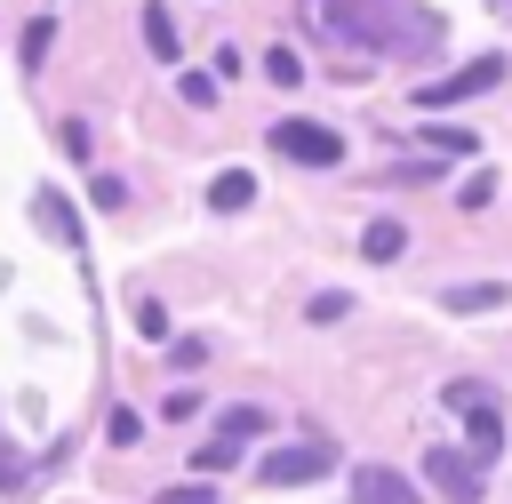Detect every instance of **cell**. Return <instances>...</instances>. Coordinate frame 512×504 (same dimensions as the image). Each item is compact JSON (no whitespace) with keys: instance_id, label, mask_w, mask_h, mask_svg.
Returning <instances> with one entry per match:
<instances>
[{"instance_id":"1","label":"cell","mask_w":512,"mask_h":504,"mask_svg":"<svg viewBox=\"0 0 512 504\" xmlns=\"http://www.w3.org/2000/svg\"><path fill=\"white\" fill-rule=\"evenodd\" d=\"M488 88H504V56H472V64H456V72L424 80V88H416V104H424V112H440V104H464V96H488Z\"/></svg>"},{"instance_id":"2","label":"cell","mask_w":512,"mask_h":504,"mask_svg":"<svg viewBox=\"0 0 512 504\" xmlns=\"http://www.w3.org/2000/svg\"><path fill=\"white\" fill-rule=\"evenodd\" d=\"M272 152L280 160H304V168H336L344 160V136L328 120H272Z\"/></svg>"},{"instance_id":"3","label":"cell","mask_w":512,"mask_h":504,"mask_svg":"<svg viewBox=\"0 0 512 504\" xmlns=\"http://www.w3.org/2000/svg\"><path fill=\"white\" fill-rule=\"evenodd\" d=\"M448 408L464 416V440H472V456L488 464V456L504 448V408H496V400H488L480 384H448Z\"/></svg>"},{"instance_id":"4","label":"cell","mask_w":512,"mask_h":504,"mask_svg":"<svg viewBox=\"0 0 512 504\" xmlns=\"http://www.w3.org/2000/svg\"><path fill=\"white\" fill-rule=\"evenodd\" d=\"M320 472H336V448L328 440H304V448H272L264 456V488H304Z\"/></svg>"},{"instance_id":"5","label":"cell","mask_w":512,"mask_h":504,"mask_svg":"<svg viewBox=\"0 0 512 504\" xmlns=\"http://www.w3.org/2000/svg\"><path fill=\"white\" fill-rule=\"evenodd\" d=\"M424 480L448 496V504H480V472L464 448H424Z\"/></svg>"},{"instance_id":"6","label":"cell","mask_w":512,"mask_h":504,"mask_svg":"<svg viewBox=\"0 0 512 504\" xmlns=\"http://www.w3.org/2000/svg\"><path fill=\"white\" fill-rule=\"evenodd\" d=\"M344 496H352V504H424L416 480L392 472V464H352V488H344Z\"/></svg>"},{"instance_id":"7","label":"cell","mask_w":512,"mask_h":504,"mask_svg":"<svg viewBox=\"0 0 512 504\" xmlns=\"http://www.w3.org/2000/svg\"><path fill=\"white\" fill-rule=\"evenodd\" d=\"M32 216H40L48 232H56V248H80V216H72V208H64L56 192H32Z\"/></svg>"},{"instance_id":"8","label":"cell","mask_w":512,"mask_h":504,"mask_svg":"<svg viewBox=\"0 0 512 504\" xmlns=\"http://www.w3.org/2000/svg\"><path fill=\"white\" fill-rule=\"evenodd\" d=\"M400 248H408V224H392V216H376V224L360 232V256H368V264H392Z\"/></svg>"},{"instance_id":"9","label":"cell","mask_w":512,"mask_h":504,"mask_svg":"<svg viewBox=\"0 0 512 504\" xmlns=\"http://www.w3.org/2000/svg\"><path fill=\"white\" fill-rule=\"evenodd\" d=\"M248 200H256V176H248V168H224V176L208 184V208H248Z\"/></svg>"},{"instance_id":"10","label":"cell","mask_w":512,"mask_h":504,"mask_svg":"<svg viewBox=\"0 0 512 504\" xmlns=\"http://www.w3.org/2000/svg\"><path fill=\"white\" fill-rule=\"evenodd\" d=\"M504 296H512V288H504V280H480V288H448V296H440V304H448V312H496V304H504Z\"/></svg>"},{"instance_id":"11","label":"cell","mask_w":512,"mask_h":504,"mask_svg":"<svg viewBox=\"0 0 512 504\" xmlns=\"http://www.w3.org/2000/svg\"><path fill=\"white\" fill-rule=\"evenodd\" d=\"M256 432H272L264 408H224V416H216V440H256Z\"/></svg>"},{"instance_id":"12","label":"cell","mask_w":512,"mask_h":504,"mask_svg":"<svg viewBox=\"0 0 512 504\" xmlns=\"http://www.w3.org/2000/svg\"><path fill=\"white\" fill-rule=\"evenodd\" d=\"M144 40H152V56H160V64H176V24H168V8H160V0L144 8Z\"/></svg>"},{"instance_id":"13","label":"cell","mask_w":512,"mask_h":504,"mask_svg":"<svg viewBox=\"0 0 512 504\" xmlns=\"http://www.w3.org/2000/svg\"><path fill=\"white\" fill-rule=\"evenodd\" d=\"M232 464H240V440H200V456H192L200 480H216V472H232Z\"/></svg>"},{"instance_id":"14","label":"cell","mask_w":512,"mask_h":504,"mask_svg":"<svg viewBox=\"0 0 512 504\" xmlns=\"http://www.w3.org/2000/svg\"><path fill=\"white\" fill-rule=\"evenodd\" d=\"M16 48H24V64H48V48H56V24H48V16H32Z\"/></svg>"},{"instance_id":"15","label":"cell","mask_w":512,"mask_h":504,"mask_svg":"<svg viewBox=\"0 0 512 504\" xmlns=\"http://www.w3.org/2000/svg\"><path fill=\"white\" fill-rule=\"evenodd\" d=\"M136 336H144V344H168V304H160V296L136 304Z\"/></svg>"},{"instance_id":"16","label":"cell","mask_w":512,"mask_h":504,"mask_svg":"<svg viewBox=\"0 0 512 504\" xmlns=\"http://www.w3.org/2000/svg\"><path fill=\"white\" fill-rule=\"evenodd\" d=\"M104 440H112V448H136V440H144V416H136V408H112V416H104Z\"/></svg>"},{"instance_id":"17","label":"cell","mask_w":512,"mask_h":504,"mask_svg":"<svg viewBox=\"0 0 512 504\" xmlns=\"http://www.w3.org/2000/svg\"><path fill=\"white\" fill-rule=\"evenodd\" d=\"M176 96H184L192 112H208V104H216V72H184V80H176Z\"/></svg>"},{"instance_id":"18","label":"cell","mask_w":512,"mask_h":504,"mask_svg":"<svg viewBox=\"0 0 512 504\" xmlns=\"http://www.w3.org/2000/svg\"><path fill=\"white\" fill-rule=\"evenodd\" d=\"M416 136L440 144V152H472V136H464V128H440V120H416Z\"/></svg>"},{"instance_id":"19","label":"cell","mask_w":512,"mask_h":504,"mask_svg":"<svg viewBox=\"0 0 512 504\" xmlns=\"http://www.w3.org/2000/svg\"><path fill=\"white\" fill-rule=\"evenodd\" d=\"M488 200H496V176H488V168H480V176H472V184H456V208H472V216H480V208H488Z\"/></svg>"},{"instance_id":"20","label":"cell","mask_w":512,"mask_h":504,"mask_svg":"<svg viewBox=\"0 0 512 504\" xmlns=\"http://www.w3.org/2000/svg\"><path fill=\"white\" fill-rule=\"evenodd\" d=\"M152 504H224V496H216V488H208V480H184V488H160V496H152Z\"/></svg>"},{"instance_id":"21","label":"cell","mask_w":512,"mask_h":504,"mask_svg":"<svg viewBox=\"0 0 512 504\" xmlns=\"http://www.w3.org/2000/svg\"><path fill=\"white\" fill-rule=\"evenodd\" d=\"M264 72H272L280 88H296V80H304V56H288V48H272V56H264Z\"/></svg>"},{"instance_id":"22","label":"cell","mask_w":512,"mask_h":504,"mask_svg":"<svg viewBox=\"0 0 512 504\" xmlns=\"http://www.w3.org/2000/svg\"><path fill=\"white\" fill-rule=\"evenodd\" d=\"M88 200H96V208H120V200H128V184H120V176H96V184H88Z\"/></svg>"}]
</instances>
